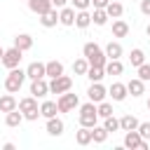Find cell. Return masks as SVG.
<instances>
[{"mask_svg":"<svg viewBox=\"0 0 150 150\" xmlns=\"http://www.w3.org/2000/svg\"><path fill=\"white\" fill-rule=\"evenodd\" d=\"M82 56L89 61V66H103V68H105V63H108L105 52H103L96 42H84V47H82Z\"/></svg>","mask_w":150,"mask_h":150,"instance_id":"6da1fadb","label":"cell"},{"mask_svg":"<svg viewBox=\"0 0 150 150\" xmlns=\"http://www.w3.org/2000/svg\"><path fill=\"white\" fill-rule=\"evenodd\" d=\"M77 120H80V127H96V122H98V110H96V103H94V101H89V103L80 105Z\"/></svg>","mask_w":150,"mask_h":150,"instance_id":"7a4b0ae2","label":"cell"},{"mask_svg":"<svg viewBox=\"0 0 150 150\" xmlns=\"http://www.w3.org/2000/svg\"><path fill=\"white\" fill-rule=\"evenodd\" d=\"M23 80H26V70H21V68L16 66V68H12L9 75L5 77V89H7L9 94H16V91L23 87Z\"/></svg>","mask_w":150,"mask_h":150,"instance_id":"3957f363","label":"cell"},{"mask_svg":"<svg viewBox=\"0 0 150 150\" xmlns=\"http://www.w3.org/2000/svg\"><path fill=\"white\" fill-rule=\"evenodd\" d=\"M19 110H21V112H23V117H26V120H30V122H35V120L40 117V108H38V98H35L33 94L19 101Z\"/></svg>","mask_w":150,"mask_h":150,"instance_id":"277c9868","label":"cell"},{"mask_svg":"<svg viewBox=\"0 0 150 150\" xmlns=\"http://www.w3.org/2000/svg\"><path fill=\"white\" fill-rule=\"evenodd\" d=\"M124 148H129V150H148V141L141 138L138 129H131V131L124 134Z\"/></svg>","mask_w":150,"mask_h":150,"instance_id":"5b68a950","label":"cell"},{"mask_svg":"<svg viewBox=\"0 0 150 150\" xmlns=\"http://www.w3.org/2000/svg\"><path fill=\"white\" fill-rule=\"evenodd\" d=\"M56 105H59V112H70V110L80 108V98H77V94H70V91H66V94H59V101H56Z\"/></svg>","mask_w":150,"mask_h":150,"instance_id":"8992f818","label":"cell"},{"mask_svg":"<svg viewBox=\"0 0 150 150\" xmlns=\"http://www.w3.org/2000/svg\"><path fill=\"white\" fill-rule=\"evenodd\" d=\"M70 87H73V80L68 75L52 77V82H49V91L52 94H66V91H70Z\"/></svg>","mask_w":150,"mask_h":150,"instance_id":"52a82bcc","label":"cell"},{"mask_svg":"<svg viewBox=\"0 0 150 150\" xmlns=\"http://www.w3.org/2000/svg\"><path fill=\"white\" fill-rule=\"evenodd\" d=\"M21 54H23V52H21L19 47H9V49H5V54H2V66L9 68V70L16 68V66L21 63Z\"/></svg>","mask_w":150,"mask_h":150,"instance_id":"ba28073f","label":"cell"},{"mask_svg":"<svg viewBox=\"0 0 150 150\" xmlns=\"http://www.w3.org/2000/svg\"><path fill=\"white\" fill-rule=\"evenodd\" d=\"M87 96H89V101H94V103H101V101H105V96H108V89H105L101 82H91V84H89V89H87Z\"/></svg>","mask_w":150,"mask_h":150,"instance_id":"9c48e42d","label":"cell"},{"mask_svg":"<svg viewBox=\"0 0 150 150\" xmlns=\"http://www.w3.org/2000/svg\"><path fill=\"white\" fill-rule=\"evenodd\" d=\"M30 94H33L35 98H42V96H47V94H49V82H47L45 77L30 80Z\"/></svg>","mask_w":150,"mask_h":150,"instance_id":"30bf717a","label":"cell"},{"mask_svg":"<svg viewBox=\"0 0 150 150\" xmlns=\"http://www.w3.org/2000/svg\"><path fill=\"white\" fill-rule=\"evenodd\" d=\"M26 77H28V80L47 77V66H45V63H40V61H33V63H28V68H26Z\"/></svg>","mask_w":150,"mask_h":150,"instance_id":"8fae6325","label":"cell"},{"mask_svg":"<svg viewBox=\"0 0 150 150\" xmlns=\"http://www.w3.org/2000/svg\"><path fill=\"white\" fill-rule=\"evenodd\" d=\"M108 96H110L112 101H124V98L129 96V89H127V84H122V82H112L110 89H108Z\"/></svg>","mask_w":150,"mask_h":150,"instance_id":"7c38bea8","label":"cell"},{"mask_svg":"<svg viewBox=\"0 0 150 150\" xmlns=\"http://www.w3.org/2000/svg\"><path fill=\"white\" fill-rule=\"evenodd\" d=\"M75 7H61L59 9V23L61 26H75Z\"/></svg>","mask_w":150,"mask_h":150,"instance_id":"4fadbf2b","label":"cell"},{"mask_svg":"<svg viewBox=\"0 0 150 150\" xmlns=\"http://www.w3.org/2000/svg\"><path fill=\"white\" fill-rule=\"evenodd\" d=\"M40 23H42L45 28H54V26L59 23V12H56V7H52V9L45 12V14H40Z\"/></svg>","mask_w":150,"mask_h":150,"instance_id":"5bb4252c","label":"cell"},{"mask_svg":"<svg viewBox=\"0 0 150 150\" xmlns=\"http://www.w3.org/2000/svg\"><path fill=\"white\" fill-rule=\"evenodd\" d=\"M16 108H19V101L14 98V94L0 96V112H9V110H16Z\"/></svg>","mask_w":150,"mask_h":150,"instance_id":"9a60e30c","label":"cell"},{"mask_svg":"<svg viewBox=\"0 0 150 150\" xmlns=\"http://www.w3.org/2000/svg\"><path fill=\"white\" fill-rule=\"evenodd\" d=\"M28 7H30V12H35L40 16V14L49 12L54 5H52V0H28Z\"/></svg>","mask_w":150,"mask_h":150,"instance_id":"2e32d148","label":"cell"},{"mask_svg":"<svg viewBox=\"0 0 150 150\" xmlns=\"http://www.w3.org/2000/svg\"><path fill=\"white\" fill-rule=\"evenodd\" d=\"M127 89H129L131 96H143V94H145V82H143L141 77H134V80L127 82Z\"/></svg>","mask_w":150,"mask_h":150,"instance_id":"e0dca14e","label":"cell"},{"mask_svg":"<svg viewBox=\"0 0 150 150\" xmlns=\"http://www.w3.org/2000/svg\"><path fill=\"white\" fill-rule=\"evenodd\" d=\"M47 134L49 136H61L63 134V120H59L56 115L47 120Z\"/></svg>","mask_w":150,"mask_h":150,"instance_id":"ac0fdd59","label":"cell"},{"mask_svg":"<svg viewBox=\"0 0 150 150\" xmlns=\"http://www.w3.org/2000/svg\"><path fill=\"white\" fill-rule=\"evenodd\" d=\"M23 120H26V117H23V112H21L19 108H16V110L5 112V124H7V127H19Z\"/></svg>","mask_w":150,"mask_h":150,"instance_id":"d6986e66","label":"cell"},{"mask_svg":"<svg viewBox=\"0 0 150 150\" xmlns=\"http://www.w3.org/2000/svg\"><path fill=\"white\" fill-rule=\"evenodd\" d=\"M75 141H77V145H89V143H94V141H91V127H80V129L75 131Z\"/></svg>","mask_w":150,"mask_h":150,"instance_id":"ffe728a7","label":"cell"},{"mask_svg":"<svg viewBox=\"0 0 150 150\" xmlns=\"http://www.w3.org/2000/svg\"><path fill=\"white\" fill-rule=\"evenodd\" d=\"M112 35L115 38H127L129 35V23L124 19H115L112 21Z\"/></svg>","mask_w":150,"mask_h":150,"instance_id":"44dd1931","label":"cell"},{"mask_svg":"<svg viewBox=\"0 0 150 150\" xmlns=\"http://www.w3.org/2000/svg\"><path fill=\"white\" fill-rule=\"evenodd\" d=\"M56 112H59V105H56V101H42V105H40V115H42L45 120L54 117Z\"/></svg>","mask_w":150,"mask_h":150,"instance_id":"7402d4cb","label":"cell"},{"mask_svg":"<svg viewBox=\"0 0 150 150\" xmlns=\"http://www.w3.org/2000/svg\"><path fill=\"white\" fill-rule=\"evenodd\" d=\"M105 12H108V16H110V19H120V16L124 14V5H122V2H117V0H110V2H108V7H105Z\"/></svg>","mask_w":150,"mask_h":150,"instance_id":"603a6c76","label":"cell"},{"mask_svg":"<svg viewBox=\"0 0 150 150\" xmlns=\"http://www.w3.org/2000/svg\"><path fill=\"white\" fill-rule=\"evenodd\" d=\"M14 47H19L21 52H28V49L33 47V38H30L28 33H21V35L14 38Z\"/></svg>","mask_w":150,"mask_h":150,"instance_id":"cb8c5ba5","label":"cell"},{"mask_svg":"<svg viewBox=\"0 0 150 150\" xmlns=\"http://www.w3.org/2000/svg\"><path fill=\"white\" fill-rule=\"evenodd\" d=\"M138 124H141V122H138L134 115H122V117H120V129H122V131H131V129H138Z\"/></svg>","mask_w":150,"mask_h":150,"instance_id":"d4e9b609","label":"cell"},{"mask_svg":"<svg viewBox=\"0 0 150 150\" xmlns=\"http://www.w3.org/2000/svg\"><path fill=\"white\" fill-rule=\"evenodd\" d=\"M47 66V77H59V75H63V63L61 61H47L45 63Z\"/></svg>","mask_w":150,"mask_h":150,"instance_id":"484cf974","label":"cell"},{"mask_svg":"<svg viewBox=\"0 0 150 150\" xmlns=\"http://www.w3.org/2000/svg\"><path fill=\"white\" fill-rule=\"evenodd\" d=\"M122 70H124V66L120 63V59H108V63H105V75H122Z\"/></svg>","mask_w":150,"mask_h":150,"instance_id":"4316f807","label":"cell"},{"mask_svg":"<svg viewBox=\"0 0 150 150\" xmlns=\"http://www.w3.org/2000/svg\"><path fill=\"white\" fill-rule=\"evenodd\" d=\"M87 77H89L91 82H101V80L105 77V68H103V66H89Z\"/></svg>","mask_w":150,"mask_h":150,"instance_id":"83f0119b","label":"cell"},{"mask_svg":"<svg viewBox=\"0 0 150 150\" xmlns=\"http://www.w3.org/2000/svg\"><path fill=\"white\" fill-rule=\"evenodd\" d=\"M108 19H110V16H108V12H105V9H101V7H94L91 21H94L96 26H105V23H108Z\"/></svg>","mask_w":150,"mask_h":150,"instance_id":"f1b7e54d","label":"cell"},{"mask_svg":"<svg viewBox=\"0 0 150 150\" xmlns=\"http://www.w3.org/2000/svg\"><path fill=\"white\" fill-rule=\"evenodd\" d=\"M89 23H91V14H89L87 9H80V12L75 14V26H77V28H87Z\"/></svg>","mask_w":150,"mask_h":150,"instance_id":"f546056e","label":"cell"},{"mask_svg":"<svg viewBox=\"0 0 150 150\" xmlns=\"http://www.w3.org/2000/svg\"><path fill=\"white\" fill-rule=\"evenodd\" d=\"M105 56H108V59H120V56H122V45L110 40V42L105 45Z\"/></svg>","mask_w":150,"mask_h":150,"instance_id":"4dcf8cb0","label":"cell"},{"mask_svg":"<svg viewBox=\"0 0 150 150\" xmlns=\"http://www.w3.org/2000/svg\"><path fill=\"white\" fill-rule=\"evenodd\" d=\"M87 70H89V61H87L84 56L73 61V73H75V75H87Z\"/></svg>","mask_w":150,"mask_h":150,"instance_id":"1f68e13d","label":"cell"},{"mask_svg":"<svg viewBox=\"0 0 150 150\" xmlns=\"http://www.w3.org/2000/svg\"><path fill=\"white\" fill-rule=\"evenodd\" d=\"M105 138H108L105 127H91V141L94 143H105Z\"/></svg>","mask_w":150,"mask_h":150,"instance_id":"d6a6232c","label":"cell"},{"mask_svg":"<svg viewBox=\"0 0 150 150\" xmlns=\"http://www.w3.org/2000/svg\"><path fill=\"white\" fill-rule=\"evenodd\" d=\"M129 61H131V66H141V63H145V54H143V49H131V54H129Z\"/></svg>","mask_w":150,"mask_h":150,"instance_id":"836d02e7","label":"cell"},{"mask_svg":"<svg viewBox=\"0 0 150 150\" xmlns=\"http://www.w3.org/2000/svg\"><path fill=\"white\" fill-rule=\"evenodd\" d=\"M103 127L108 129V134H112V131L120 129V120H117L115 115H108V117H103Z\"/></svg>","mask_w":150,"mask_h":150,"instance_id":"e575fe53","label":"cell"},{"mask_svg":"<svg viewBox=\"0 0 150 150\" xmlns=\"http://www.w3.org/2000/svg\"><path fill=\"white\" fill-rule=\"evenodd\" d=\"M96 110H98V117H108V115H112V105H110L108 101H101V103L96 105Z\"/></svg>","mask_w":150,"mask_h":150,"instance_id":"d590c367","label":"cell"},{"mask_svg":"<svg viewBox=\"0 0 150 150\" xmlns=\"http://www.w3.org/2000/svg\"><path fill=\"white\" fill-rule=\"evenodd\" d=\"M136 73H138V77H141L143 82H148V80H150V63H141V66L136 68Z\"/></svg>","mask_w":150,"mask_h":150,"instance_id":"8d00e7d4","label":"cell"},{"mask_svg":"<svg viewBox=\"0 0 150 150\" xmlns=\"http://www.w3.org/2000/svg\"><path fill=\"white\" fill-rule=\"evenodd\" d=\"M138 134H141V138L150 141V122H141L138 124Z\"/></svg>","mask_w":150,"mask_h":150,"instance_id":"74e56055","label":"cell"},{"mask_svg":"<svg viewBox=\"0 0 150 150\" xmlns=\"http://www.w3.org/2000/svg\"><path fill=\"white\" fill-rule=\"evenodd\" d=\"M70 5L80 12V9H89V5H91V0H70Z\"/></svg>","mask_w":150,"mask_h":150,"instance_id":"f35d334b","label":"cell"},{"mask_svg":"<svg viewBox=\"0 0 150 150\" xmlns=\"http://www.w3.org/2000/svg\"><path fill=\"white\" fill-rule=\"evenodd\" d=\"M141 12L145 16H150V0H141Z\"/></svg>","mask_w":150,"mask_h":150,"instance_id":"ab89813d","label":"cell"},{"mask_svg":"<svg viewBox=\"0 0 150 150\" xmlns=\"http://www.w3.org/2000/svg\"><path fill=\"white\" fill-rule=\"evenodd\" d=\"M108 2H110V0H91V5H94V7H101V9H105Z\"/></svg>","mask_w":150,"mask_h":150,"instance_id":"60d3db41","label":"cell"},{"mask_svg":"<svg viewBox=\"0 0 150 150\" xmlns=\"http://www.w3.org/2000/svg\"><path fill=\"white\" fill-rule=\"evenodd\" d=\"M66 2H68V0H52V5H54L56 9H61V7H66Z\"/></svg>","mask_w":150,"mask_h":150,"instance_id":"b9f144b4","label":"cell"},{"mask_svg":"<svg viewBox=\"0 0 150 150\" xmlns=\"http://www.w3.org/2000/svg\"><path fill=\"white\" fill-rule=\"evenodd\" d=\"M2 148H5V150H14V143H12V141H7V143H2Z\"/></svg>","mask_w":150,"mask_h":150,"instance_id":"7bdbcfd3","label":"cell"},{"mask_svg":"<svg viewBox=\"0 0 150 150\" xmlns=\"http://www.w3.org/2000/svg\"><path fill=\"white\" fill-rule=\"evenodd\" d=\"M2 54H5V49H2V47H0V61H2Z\"/></svg>","mask_w":150,"mask_h":150,"instance_id":"ee69618b","label":"cell"},{"mask_svg":"<svg viewBox=\"0 0 150 150\" xmlns=\"http://www.w3.org/2000/svg\"><path fill=\"white\" fill-rule=\"evenodd\" d=\"M145 33H148V38H150V23H148V28H145Z\"/></svg>","mask_w":150,"mask_h":150,"instance_id":"f6af8a7d","label":"cell"},{"mask_svg":"<svg viewBox=\"0 0 150 150\" xmlns=\"http://www.w3.org/2000/svg\"><path fill=\"white\" fill-rule=\"evenodd\" d=\"M148 110H150V98H148Z\"/></svg>","mask_w":150,"mask_h":150,"instance_id":"bcb514c9","label":"cell"},{"mask_svg":"<svg viewBox=\"0 0 150 150\" xmlns=\"http://www.w3.org/2000/svg\"><path fill=\"white\" fill-rule=\"evenodd\" d=\"M0 148H2V143H0Z\"/></svg>","mask_w":150,"mask_h":150,"instance_id":"7dc6e473","label":"cell"},{"mask_svg":"<svg viewBox=\"0 0 150 150\" xmlns=\"http://www.w3.org/2000/svg\"><path fill=\"white\" fill-rule=\"evenodd\" d=\"M148 84H150V80H148Z\"/></svg>","mask_w":150,"mask_h":150,"instance_id":"c3c4849f","label":"cell"},{"mask_svg":"<svg viewBox=\"0 0 150 150\" xmlns=\"http://www.w3.org/2000/svg\"><path fill=\"white\" fill-rule=\"evenodd\" d=\"M138 2H141V0H138Z\"/></svg>","mask_w":150,"mask_h":150,"instance_id":"681fc988","label":"cell"}]
</instances>
